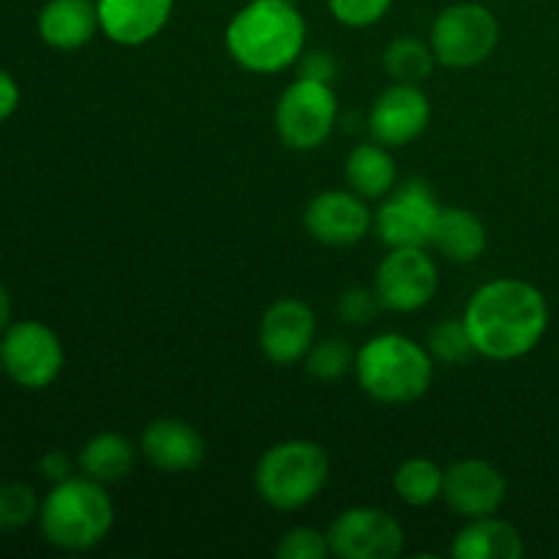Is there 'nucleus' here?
Instances as JSON below:
<instances>
[{
    "instance_id": "nucleus-1",
    "label": "nucleus",
    "mask_w": 559,
    "mask_h": 559,
    "mask_svg": "<svg viewBox=\"0 0 559 559\" xmlns=\"http://www.w3.org/2000/svg\"><path fill=\"white\" fill-rule=\"evenodd\" d=\"M475 353L491 360H516L538 347L549 328V306L540 289L519 278L484 284L464 309Z\"/></svg>"
},
{
    "instance_id": "nucleus-2",
    "label": "nucleus",
    "mask_w": 559,
    "mask_h": 559,
    "mask_svg": "<svg viewBox=\"0 0 559 559\" xmlns=\"http://www.w3.org/2000/svg\"><path fill=\"white\" fill-rule=\"evenodd\" d=\"M224 44L240 69L278 74L304 55L306 20L289 0H251L229 20Z\"/></svg>"
},
{
    "instance_id": "nucleus-3",
    "label": "nucleus",
    "mask_w": 559,
    "mask_h": 559,
    "mask_svg": "<svg viewBox=\"0 0 559 559\" xmlns=\"http://www.w3.org/2000/svg\"><path fill=\"white\" fill-rule=\"evenodd\" d=\"M355 377L382 404L418 402L435 380V358L402 333H380L355 353Z\"/></svg>"
},
{
    "instance_id": "nucleus-4",
    "label": "nucleus",
    "mask_w": 559,
    "mask_h": 559,
    "mask_svg": "<svg viewBox=\"0 0 559 559\" xmlns=\"http://www.w3.org/2000/svg\"><path fill=\"white\" fill-rule=\"evenodd\" d=\"M44 538L63 551H91L115 524V506L104 484L87 478H66L55 484L38 511Z\"/></svg>"
},
{
    "instance_id": "nucleus-5",
    "label": "nucleus",
    "mask_w": 559,
    "mask_h": 559,
    "mask_svg": "<svg viewBox=\"0 0 559 559\" xmlns=\"http://www.w3.org/2000/svg\"><path fill=\"white\" fill-rule=\"evenodd\" d=\"M331 478L325 448L311 440H287L267 448L254 469L257 495L276 511H300L320 497Z\"/></svg>"
},
{
    "instance_id": "nucleus-6",
    "label": "nucleus",
    "mask_w": 559,
    "mask_h": 559,
    "mask_svg": "<svg viewBox=\"0 0 559 559\" xmlns=\"http://www.w3.org/2000/svg\"><path fill=\"white\" fill-rule=\"evenodd\" d=\"M500 44V22L480 3H453L431 25V49L448 69H475Z\"/></svg>"
},
{
    "instance_id": "nucleus-7",
    "label": "nucleus",
    "mask_w": 559,
    "mask_h": 559,
    "mask_svg": "<svg viewBox=\"0 0 559 559\" xmlns=\"http://www.w3.org/2000/svg\"><path fill=\"white\" fill-rule=\"evenodd\" d=\"M338 118L336 93L328 82L298 80L278 96L273 123L282 142L293 151H317L333 134Z\"/></svg>"
},
{
    "instance_id": "nucleus-8",
    "label": "nucleus",
    "mask_w": 559,
    "mask_h": 559,
    "mask_svg": "<svg viewBox=\"0 0 559 559\" xmlns=\"http://www.w3.org/2000/svg\"><path fill=\"white\" fill-rule=\"evenodd\" d=\"M63 344L52 328L36 320L11 322L0 336V366L16 385L41 391L63 371Z\"/></svg>"
},
{
    "instance_id": "nucleus-9",
    "label": "nucleus",
    "mask_w": 559,
    "mask_h": 559,
    "mask_svg": "<svg viewBox=\"0 0 559 559\" xmlns=\"http://www.w3.org/2000/svg\"><path fill=\"white\" fill-rule=\"evenodd\" d=\"M440 213L442 207L431 186L420 178H409L393 189L374 213V229L388 249H402V246L426 249L435 238Z\"/></svg>"
},
{
    "instance_id": "nucleus-10",
    "label": "nucleus",
    "mask_w": 559,
    "mask_h": 559,
    "mask_svg": "<svg viewBox=\"0 0 559 559\" xmlns=\"http://www.w3.org/2000/svg\"><path fill=\"white\" fill-rule=\"evenodd\" d=\"M437 287H440V273H437L435 260L420 246L391 249L377 267V298L382 309L396 311V314H413L429 306Z\"/></svg>"
},
{
    "instance_id": "nucleus-11",
    "label": "nucleus",
    "mask_w": 559,
    "mask_h": 559,
    "mask_svg": "<svg viewBox=\"0 0 559 559\" xmlns=\"http://www.w3.org/2000/svg\"><path fill=\"white\" fill-rule=\"evenodd\" d=\"M328 544L342 559H396L404 551V530L380 508H349L333 519Z\"/></svg>"
},
{
    "instance_id": "nucleus-12",
    "label": "nucleus",
    "mask_w": 559,
    "mask_h": 559,
    "mask_svg": "<svg viewBox=\"0 0 559 559\" xmlns=\"http://www.w3.org/2000/svg\"><path fill=\"white\" fill-rule=\"evenodd\" d=\"M431 120L429 96L420 85L393 82L377 96L369 112V131L374 142L385 147H404L418 140Z\"/></svg>"
},
{
    "instance_id": "nucleus-13",
    "label": "nucleus",
    "mask_w": 559,
    "mask_h": 559,
    "mask_svg": "<svg viewBox=\"0 0 559 559\" xmlns=\"http://www.w3.org/2000/svg\"><path fill=\"white\" fill-rule=\"evenodd\" d=\"M506 478L495 464L484 459H462L445 469L442 500L469 522V519L495 516L506 502Z\"/></svg>"
},
{
    "instance_id": "nucleus-14",
    "label": "nucleus",
    "mask_w": 559,
    "mask_h": 559,
    "mask_svg": "<svg viewBox=\"0 0 559 559\" xmlns=\"http://www.w3.org/2000/svg\"><path fill=\"white\" fill-rule=\"evenodd\" d=\"M304 224L317 243L353 246L369 235L374 216H371L369 205L360 194L331 189L309 202Z\"/></svg>"
},
{
    "instance_id": "nucleus-15",
    "label": "nucleus",
    "mask_w": 559,
    "mask_h": 559,
    "mask_svg": "<svg viewBox=\"0 0 559 559\" xmlns=\"http://www.w3.org/2000/svg\"><path fill=\"white\" fill-rule=\"evenodd\" d=\"M317 336L314 311L298 298H282L260 322V347L276 366H293L309 355Z\"/></svg>"
},
{
    "instance_id": "nucleus-16",
    "label": "nucleus",
    "mask_w": 559,
    "mask_h": 559,
    "mask_svg": "<svg viewBox=\"0 0 559 559\" xmlns=\"http://www.w3.org/2000/svg\"><path fill=\"white\" fill-rule=\"evenodd\" d=\"M98 25L120 47H142L167 27L175 0H96Z\"/></svg>"
},
{
    "instance_id": "nucleus-17",
    "label": "nucleus",
    "mask_w": 559,
    "mask_h": 559,
    "mask_svg": "<svg viewBox=\"0 0 559 559\" xmlns=\"http://www.w3.org/2000/svg\"><path fill=\"white\" fill-rule=\"evenodd\" d=\"M140 451L156 469L178 475L200 467L205 459V440L186 420L158 418L142 431Z\"/></svg>"
},
{
    "instance_id": "nucleus-18",
    "label": "nucleus",
    "mask_w": 559,
    "mask_h": 559,
    "mask_svg": "<svg viewBox=\"0 0 559 559\" xmlns=\"http://www.w3.org/2000/svg\"><path fill=\"white\" fill-rule=\"evenodd\" d=\"M102 31L96 0H47L38 11V36L55 49H80Z\"/></svg>"
},
{
    "instance_id": "nucleus-19",
    "label": "nucleus",
    "mask_w": 559,
    "mask_h": 559,
    "mask_svg": "<svg viewBox=\"0 0 559 559\" xmlns=\"http://www.w3.org/2000/svg\"><path fill=\"white\" fill-rule=\"evenodd\" d=\"M451 555L456 559H519L524 555V540L516 527L500 519H469L453 540Z\"/></svg>"
},
{
    "instance_id": "nucleus-20",
    "label": "nucleus",
    "mask_w": 559,
    "mask_h": 559,
    "mask_svg": "<svg viewBox=\"0 0 559 559\" xmlns=\"http://www.w3.org/2000/svg\"><path fill=\"white\" fill-rule=\"evenodd\" d=\"M344 175L347 183L353 186L355 194L364 200H382L396 189V162L391 156V147L380 145V142H364V145L353 147L344 164Z\"/></svg>"
},
{
    "instance_id": "nucleus-21",
    "label": "nucleus",
    "mask_w": 559,
    "mask_h": 559,
    "mask_svg": "<svg viewBox=\"0 0 559 559\" xmlns=\"http://www.w3.org/2000/svg\"><path fill=\"white\" fill-rule=\"evenodd\" d=\"M431 243L445 260L475 262L484 257L489 235H486L484 222L475 213L464 211V207H442Z\"/></svg>"
},
{
    "instance_id": "nucleus-22",
    "label": "nucleus",
    "mask_w": 559,
    "mask_h": 559,
    "mask_svg": "<svg viewBox=\"0 0 559 559\" xmlns=\"http://www.w3.org/2000/svg\"><path fill=\"white\" fill-rule=\"evenodd\" d=\"M134 462V445L123 435H115V431H102V435L91 437L80 451V456H76L82 475L104 486L120 484L123 478H129Z\"/></svg>"
},
{
    "instance_id": "nucleus-23",
    "label": "nucleus",
    "mask_w": 559,
    "mask_h": 559,
    "mask_svg": "<svg viewBox=\"0 0 559 559\" xmlns=\"http://www.w3.org/2000/svg\"><path fill=\"white\" fill-rule=\"evenodd\" d=\"M442 484H445V469L424 456L402 462L393 475V489L399 500L413 508H426L440 500Z\"/></svg>"
},
{
    "instance_id": "nucleus-24",
    "label": "nucleus",
    "mask_w": 559,
    "mask_h": 559,
    "mask_svg": "<svg viewBox=\"0 0 559 559\" xmlns=\"http://www.w3.org/2000/svg\"><path fill=\"white\" fill-rule=\"evenodd\" d=\"M435 63L437 55L431 44H424L415 36L393 38L382 55V66L388 74L396 82H409V85H420L424 80H429Z\"/></svg>"
},
{
    "instance_id": "nucleus-25",
    "label": "nucleus",
    "mask_w": 559,
    "mask_h": 559,
    "mask_svg": "<svg viewBox=\"0 0 559 559\" xmlns=\"http://www.w3.org/2000/svg\"><path fill=\"white\" fill-rule=\"evenodd\" d=\"M306 371L314 377L317 382H336L355 369V353L344 338H325V342L311 344L309 355H306Z\"/></svg>"
},
{
    "instance_id": "nucleus-26",
    "label": "nucleus",
    "mask_w": 559,
    "mask_h": 559,
    "mask_svg": "<svg viewBox=\"0 0 559 559\" xmlns=\"http://www.w3.org/2000/svg\"><path fill=\"white\" fill-rule=\"evenodd\" d=\"M429 353L440 364H467L475 355L464 320H442L429 331Z\"/></svg>"
},
{
    "instance_id": "nucleus-27",
    "label": "nucleus",
    "mask_w": 559,
    "mask_h": 559,
    "mask_svg": "<svg viewBox=\"0 0 559 559\" xmlns=\"http://www.w3.org/2000/svg\"><path fill=\"white\" fill-rule=\"evenodd\" d=\"M41 506L31 486L3 484L0 486V530L25 527L38 516Z\"/></svg>"
},
{
    "instance_id": "nucleus-28",
    "label": "nucleus",
    "mask_w": 559,
    "mask_h": 559,
    "mask_svg": "<svg viewBox=\"0 0 559 559\" xmlns=\"http://www.w3.org/2000/svg\"><path fill=\"white\" fill-rule=\"evenodd\" d=\"M328 555H331L328 533H320L314 527L289 530L276 546L278 559H325Z\"/></svg>"
},
{
    "instance_id": "nucleus-29",
    "label": "nucleus",
    "mask_w": 559,
    "mask_h": 559,
    "mask_svg": "<svg viewBox=\"0 0 559 559\" xmlns=\"http://www.w3.org/2000/svg\"><path fill=\"white\" fill-rule=\"evenodd\" d=\"M331 14L347 27H371L388 14L393 0H328Z\"/></svg>"
},
{
    "instance_id": "nucleus-30",
    "label": "nucleus",
    "mask_w": 559,
    "mask_h": 559,
    "mask_svg": "<svg viewBox=\"0 0 559 559\" xmlns=\"http://www.w3.org/2000/svg\"><path fill=\"white\" fill-rule=\"evenodd\" d=\"M382 311L380 298L377 293H369L364 287H353L338 298L336 314L338 320L347 322V325H369L377 320V314Z\"/></svg>"
},
{
    "instance_id": "nucleus-31",
    "label": "nucleus",
    "mask_w": 559,
    "mask_h": 559,
    "mask_svg": "<svg viewBox=\"0 0 559 559\" xmlns=\"http://www.w3.org/2000/svg\"><path fill=\"white\" fill-rule=\"evenodd\" d=\"M338 74L336 58L331 52H322V49H314V52H304L298 58V76L314 82H328L331 85Z\"/></svg>"
},
{
    "instance_id": "nucleus-32",
    "label": "nucleus",
    "mask_w": 559,
    "mask_h": 559,
    "mask_svg": "<svg viewBox=\"0 0 559 559\" xmlns=\"http://www.w3.org/2000/svg\"><path fill=\"white\" fill-rule=\"evenodd\" d=\"M71 459L66 456L63 451H47L41 456V462H38V469H41V475L47 480H52V484H60V480L71 478Z\"/></svg>"
},
{
    "instance_id": "nucleus-33",
    "label": "nucleus",
    "mask_w": 559,
    "mask_h": 559,
    "mask_svg": "<svg viewBox=\"0 0 559 559\" xmlns=\"http://www.w3.org/2000/svg\"><path fill=\"white\" fill-rule=\"evenodd\" d=\"M16 107H20V85L9 71L0 69V123L9 120L16 112Z\"/></svg>"
},
{
    "instance_id": "nucleus-34",
    "label": "nucleus",
    "mask_w": 559,
    "mask_h": 559,
    "mask_svg": "<svg viewBox=\"0 0 559 559\" xmlns=\"http://www.w3.org/2000/svg\"><path fill=\"white\" fill-rule=\"evenodd\" d=\"M9 325H11V295L9 289L0 284V336H3Z\"/></svg>"
},
{
    "instance_id": "nucleus-35",
    "label": "nucleus",
    "mask_w": 559,
    "mask_h": 559,
    "mask_svg": "<svg viewBox=\"0 0 559 559\" xmlns=\"http://www.w3.org/2000/svg\"><path fill=\"white\" fill-rule=\"evenodd\" d=\"M289 3H295V0H289Z\"/></svg>"
}]
</instances>
